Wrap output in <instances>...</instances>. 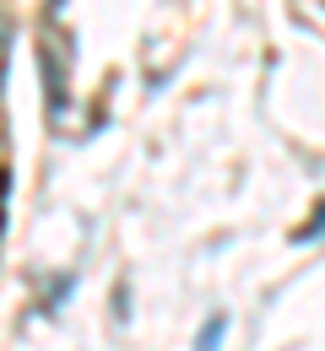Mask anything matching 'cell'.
<instances>
[{"instance_id":"2","label":"cell","mask_w":325,"mask_h":351,"mask_svg":"<svg viewBox=\"0 0 325 351\" xmlns=\"http://www.w3.org/2000/svg\"><path fill=\"white\" fill-rule=\"evenodd\" d=\"M0 211H5V168H0Z\"/></svg>"},{"instance_id":"1","label":"cell","mask_w":325,"mask_h":351,"mask_svg":"<svg viewBox=\"0 0 325 351\" xmlns=\"http://www.w3.org/2000/svg\"><path fill=\"white\" fill-rule=\"evenodd\" d=\"M5 54H11V22H5V11H0V76H5Z\"/></svg>"}]
</instances>
